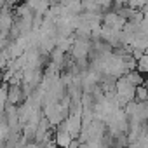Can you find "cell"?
Returning <instances> with one entry per match:
<instances>
[{
	"label": "cell",
	"mask_w": 148,
	"mask_h": 148,
	"mask_svg": "<svg viewBox=\"0 0 148 148\" xmlns=\"http://www.w3.org/2000/svg\"><path fill=\"white\" fill-rule=\"evenodd\" d=\"M71 141H73V138L70 136V132L64 129L63 124H59L56 127V132H54V143L58 145V148H70Z\"/></svg>",
	"instance_id": "obj_1"
},
{
	"label": "cell",
	"mask_w": 148,
	"mask_h": 148,
	"mask_svg": "<svg viewBox=\"0 0 148 148\" xmlns=\"http://www.w3.org/2000/svg\"><path fill=\"white\" fill-rule=\"evenodd\" d=\"M134 101H136V103H148V89H146L145 86H139V87H136Z\"/></svg>",
	"instance_id": "obj_2"
},
{
	"label": "cell",
	"mask_w": 148,
	"mask_h": 148,
	"mask_svg": "<svg viewBox=\"0 0 148 148\" xmlns=\"http://www.w3.org/2000/svg\"><path fill=\"white\" fill-rule=\"evenodd\" d=\"M136 70L141 73L143 77L148 75V52H145V54L138 59V66H136Z\"/></svg>",
	"instance_id": "obj_3"
}]
</instances>
